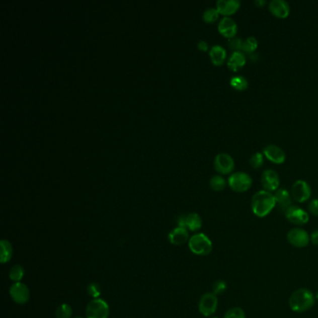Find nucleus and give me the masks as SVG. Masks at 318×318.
<instances>
[{"instance_id": "obj_1", "label": "nucleus", "mask_w": 318, "mask_h": 318, "mask_svg": "<svg viewBox=\"0 0 318 318\" xmlns=\"http://www.w3.org/2000/svg\"><path fill=\"white\" fill-rule=\"evenodd\" d=\"M275 206L274 194L264 190L256 192L251 200V209L258 217L267 216Z\"/></svg>"}, {"instance_id": "obj_2", "label": "nucleus", "mask_w": 318, "mask_h": 318, "mask_svg": "<svg viewBox=\"0 0 318 318\" xmlns=\"http://www.w3.org/2000/svg\"><path fill=\"white\" fill-rule=\"evenodd\" d=\"M315 296L307 288H299L289 298V306L293 312H304L310 310L315 302Z\"/></svg>"}, {"instance_id": "obj_3", "label": "nucleus", "mask_w": 318, "mask_h": 318, "mask_svg": "<svg viewBox=\"0 0 318 318\" xmlns=\"http://www.w3.org/2000/svg\"><path fill=\"white\" fill-rule=\"evenodd\" d=\"M189 248L193 254L207 256L213 250V244L209 237L204 233H196L190 238Z\"/></svg>"}, {"instance_id": "obj_4", "label": "nucleus", "mask_w": 318, "mask_h": 318, "mask_svg": "<svg viewBox=\"0 0 318 318\" xmlns=\"http://www.w3.org/2000/svg\"><path fill=\"white\" fill-rule=\"evenodd\" d=\"M253 183L252 178L245 172L232 173L228 179L229 188L235 192L248 191Z\"/></svg>"}, {"instance_id": "obj_5", "label": "nucleus", "mask_w": 318, "mask_h": 318, "mask_svg": "<svg viewBox=\"0 0 318 318\" xmlns=\"http://www.w3.org/2000/svg\"><path fill=\"white\" fill-rule=\"evenodd\" d=\"M86 317L108 318L109 315V306L106 300L93 299L86 307Z\"/></svg>"}, {"instance_id": "obj_6", "label": "nucleus", "mask_w": 318, "mask_h": 318, "mask_svg": "<svg viewBox=\"0 0 318 318\" xmlns=\"http://www.w3.org/2000/svg\"><path fill=\"white\" fill-rule=\"evenodd\" d=\"M214 167L220 175H229L234 171L235 163L228 153H218L214 160Z\"/></svg>"}, {"instance_id": "obj_7", "label": "nucleus", "mask_w": 318, "mask_h": 318, "mask_svg": "<svg viewBox=\"0 0 318 318\" xmlns=\"http://www.w3.org/2000/svg\"><path fill=\"white\" fill-rule=\"evenodd\" d=\"M291 196L299 204L305 203L312 196V189L304 180H297L291 188Z\"/></svg>"}, {"instance_id": "obj_8", "label": "nucleus", "mask_w": 318, "mask_h": 318, "mask_svg": "<svg viewBox=\"0 0 318 318\" xmlns=\"http://www.w3.org/2000/svg\"><path fill=\"white\" fill-rule=\"evenodd\" d=\"M217 305L218 299L216 295L213 292L205 293L199 301V311L203 315L208 317L216 312Z\"/></svg>"}, {"instance_id": "obj_9", "label": "nucleus", "mask_w": 318, "mask_h": 318, "mask_svg": "<svg viewBox=\"0 0 318 318\" xmlns=\"http://www.w3.org/2000/svg\"><path fill=\"white\" fill-rule=\"evenodd\" d=\"M10 295L13 301L17 304H26L30 299V290L28 286L22 282L14 283L11 286Z\"/></svg>"}, {"instance_id": "obj_10", "label": "nucleus", "mask_w": 318, "mask_h": 318, "mask_svg": "<svg viewBox=\"0 0 318 318\" xmlns=\"http://www.w3.org/2000/svg\"><path fill=\"white\" fill-rule=\"evenodd\" d=\"M287 241L295 248H305L310 243V236L304 229L294 228L287 233Z\"/></svg>"}, {"instance_id": "obj_11", "label": "nucleus", "mask_w": 318, "mask_h": 318, "mask_svg": "<svg viewBox=\"0 0 318 318\" xmlns=\"http://www.w3.org/2000/svg\"><path fill=\"white\" fill-rule=\"evenodd\" d=\"M286 219L297 226H303L309 221V214L297 205H291L285 212Z\"/></svg>"}, {"instance_id": "obj_12", "label": "nucleus", "mask_w": 318, "mask_h": 318, "mask_svg": "<svg viewBox=\"0 0 318 318\" xmlns=\"http://www.w3.org/2000/svg\"><path fill=\"white\" fill-rule=\"evenodd\" d=\"M261 185L264 191L269 192L277 191L280 186L279 175L273 169H266L261 175Z\"/></svg>"}, {"instance_id": "obj_13", "label": "nucleus", "mask_w": 318, "mask_h": 318, "mask_svg": "<svg viewBox=\"0 0 318 318\" xmlns=\"http://www.w3.org/2000/svg\"><path fill=\"white\" fill-rule=\"evenodd\" d=\"M217 29L220 35H222L224 38H228V39L235 38L238 32L237 24L235 21L231 19L230 17H223L218 23Z\"/></svg>"}, {"instance_id": "obj_14", "label": "nucleus", "mask_w": 318, "mask_h": 318, "mask_svg": "<svg viewBox=\"0 0 318 318\" xmlns=\"http://www.w3.org/2000/svg\"><path fill=\"white\" fill-rule=\"evenodd\" d=\"M263 155L266 159L275 165H282L286 162V153L275 145H268L263 148Z\"/></svg>"}, {"instance_id": "obj_15", "label": "nucleus", "mask_w": 318, "mask_h": 318, "mask_svg": "<svg viewBox=\"0 0 318 318\" xmlns=\"http://www.w3.org/2000/svg\"><path fill=\"white\" fill-rule=\"evenodd\" d=\"M216 10L224 17H229L238 12L241 7L239 0H218L216 3Z\"/></svg>"}, {"instance_id": "obj_16", "label": "nucleus", "mask_w": 318, "mask_h": 318, "mask_svg": "<svg viewBox=\"0 0 318 318\" xmlns=\"http://www.w3.org/2000/svg\"><path fill=\"white\" fill-rule=\"evenodd\" d=\"M269 11L274 17L285 19L290 13V7L285 0H272L269 3Z\"/></svg>"}, {"instance_id": "obj_17", "label": "nucleus", "mask_w": 318, "mask_h": 318, "mask_svg": "<svg viewBox=\"0 0 318 318\" xmlns=\"http://www.w3.org/2000/svg\"><path fill=\"white\" fill-rule=\"evenodd\" d=\"M274 199L276 206H278L279 210L282 212H286L291 205H292V196L289 191L285 189H278L274 192Z\"/></svg>"}, {"instance_id": "obj_18", "label": "nucleus", "mask_w": 318, "mask_h": 318, "mask_svg": "<svg viewBox=\"0 0 318 318\" xmlns=\"http://www.w3.org/2000/svg\"><path fill=\"white\" fill-rule=\"evenodd\" d=\"M168 240L172 245L181 246L190 241L189 229L183 227H177L171 230L168 234Z\"/></svg>"}, {"instance_id": "obj_19", "label": "nucleus", "mask_w": 318, "mask_h": 318, "mask_svg": "<svg viewBox=\"0 0 318 318\" xmlns=\"http://www.w3.org/2000/svg\"><path fill=\"white\" fill-rule=\"evenodd\" d=\"M247 64V56L243 51H234L229 55L227 65L229 70L238 72Z\"/></svg>"}, {"instance_id": "obj_20", "label": "nucleus", "mask_w": 318, "mask_h": 318, "mask_svg": "<svg viewBox=\"0 0 318 318\" xmlns=\"http://www.w3.org/2000/svg\"><path fill=\"white\" fill-rule=\"evenodd\" d=\"M209 56L212 64L219 66L222 65L227 59V51L220 45H214L209 50Z\"/></svg>"}, {"instance_id": "obj_21", "label": "nucleus", "mask_w": 318, "mask_h": 318, "mask_svg": "<svg viewBox=\"0 0 318 318\" xmlns=\"http://www.w3.org/2000/svg\"><path fill=\"white\" fill-rule=\"evenodd\" d=\"M203 220L197 213H190L186 215V229L191 231H197L202 228Z\"/></svg>"}, {"instance_id": "obj_22", "label": "nucleus", "mask_w": 318, "mask_h": 318, "mask_svg": "<svg viewBox=\"0 0 318 318\" xmlns=\"http://www.w3.org/2000/svg\"><path fill=\"white\" fill-rule=\"evenodd\" d=\"M0 261L1 263H7L12 260L13 256V247L12 243L6 239L1 240L0 242Z\"/></svg>"}, {"instance_id": "obj_23", "label": "nucleus", "mask_w": 318, "mask_h": 318, "mask_svg": "<svg viewBox=\"0 0 318 318\" xmlns=\"http://www.w3.org/2000/svg\"><path fill=\"white\" fill-rule=\"evenodd\" d=\"M229 84L233 89L238 92H244L248 88V80L245 76H232L229 81Z\"/></svg>"}, {"instance_id": "obj_24", "label": "nucleus", "mask_w": 318, "mask_h": 318, "mask_svg": "<svg viewBox=\"0 0 318 318\" xmlns=\"http://www.w3.org/2000/svg\"><path fill=\"white\" fill-rule=\"evenodd\" d=\"M258 46H259V42H258L257 38L255 37H248V38L244 39L242 51L245 54L253 53L258 49Z\"/></svg>"}, {"instance_id": "obj_25", "label": "nucleus", "mask_w": 318, "mask_h": 318, "mask_svg": "<svg viewBox=\"0 0 318 318\" xmlns=\"http://www.w3.org/2000/svg\"><path fill=\"white\" fill-rule=\"evenodd\" d=\"M9 275H10L11 280L14 282V283L21 282V280H22V279L24 278V276H25V269H24L23 266L19 265V264L14 265V266L11 268Z\"/></svg>"}, {"instance_id": "obj_26", "label": "nucleus", "mask_w": 318, "mask_h": 318, "mask_svg": "<svg viewBox=\"0 0 318 318\" xmlns=\"http://www.w3.org/2000/svg\"><path fill=\"white\" fill-rule=\"evenodd\" d=\"M211 189L215 191H221L226 188L227 181L221 176H214L212 177L209 181Z\"/></svg>"}, {"instance_id": "obj_27", "label": "nucleus", "mask_w": 318, "mask_h": 318, "mask_svg": "<svg viewBox=\"0 0 318 318\" xmlns=\"http://www.w3.org/2000/svg\"><path fill=\"white\" fill-rule=\"evenodd\" d=\"M219 13L215 8H208L203 13V20L207 24H213L218 20Z\"/></svg>"}, {"instance_id": "obj_28", "label": "nucleus", "mask_w": 318, "mask_h": 318, "mask_svg": "<svg viewBox=\"0 0 318 318\" xmlns=\"http://www.w3.org/2000/svg\"><path fill=\"white\" fill-rule=\"evenodd\" d=\"M72 314V307L67 303H62L61 305L58 306L55 312V315L57 318H71Z\"/></svg>"}, {"instance_id": "obj_29", "label": "nucleus", "mask_w": 318, "mask_h": 318, "mask_svg": "<svg viewBox=\"0 0 318 318\" xmlns=\"http://www.w3.org/2000/svg\"><path fill=\"white\" fill-rule=\"evenodd\" d=\"M263 163H264V155L261 152L254 153L249 160L250 166L254 169L261 168V166H263Z\"/></svg>"}, {"instance_id": "obj_30", "label": "nucleus", "mask_w": 318, "mask_h": 318, "mask_svg": "<svg viewBox=\"0 0 318 318\" xmlns=\"http://www.w3.org/2000/svg\"><path fill=\"white\" fill-rule=\"evenodd\" d=\"M87 293L93 299H99L102 293V288L97 283H91L89 286H87Z\"/></svg>"}, {"instance_id": "obj_31", "label": "nucleus", "mask_w": 318, "mask_h": 318, "mask_svg": "<svg viewBox=\"0 0 318 318\" xmlns=\"http://www.w3.org/2000/svg\"><path fill=\"white\" fill-rule=\"evenodd\" d=\"M224 318H246V313L241 308L233 307L226 312Z\"/></svg>"}, {"instance_id": "obj_32", "label": "nucleus", "mask_w": 318, "mask_h": 318, "mask_svg": "<svg viewBox=\"0 0 318 318\" xmlns=\"http://www.w3.org/2000/svg\"><path fill=\"white\" fill-rule=\"evenodd\" d=\"M213 293L215 295H221L227 290V283L224 280H217L213 284L212 286Z\"/></svg>"}, {"instance_id": "obj_33", "label": "nucleus", "mask_w": 318, "mask_h": 318, "mask_svg": "<svg viewBox=\"0 0 318 318\" xmlns=\"http://www.w3.org/2000/svg\"><path fill=\"white\" fill-rule=\"evenodd\" d=\"M243 40L242 38H235L229 39V42H228V46H229V49L232 51V52L234 51H242Z\"/></svg>"}, {"instance_id": "obj_34", "label": "nucleus", "mask_w": 318, "mask_h": 318, "mask_svg": "<svg viewBox=\"0 0 318 318\" xmlns=\"http://www.w3.org/2000/svg\"><path fill=\"white\" fill-rule=\"evenodd\" d=\"M308 209L313 216H318V199H313L308 205Z\"/></svg>"}, {"instance_id": "obj_35", "label": "nucleus", "mask_w": 318, "mask_h": 318, "mask_svg": "<svg viewBox=\"0 0 318 318\" xmlns=\"http://www.w3.org/2000/svg\"><path fill=\"white\" fill-rule=\"evenodd\" d=\"M197 47L198 49L202 51H208V48H209L208 43L205 40H200L198 42Z\"/></svg>"}, {"instance_id": "obj_36", "label": "nucleus", "mask_w": 318, "mask_h": 318, "mask_svg": "<svg viewBox=\"0 0 318 318\" xmlns=\"http://www.w3.org/2000/svg\"><path fill=\"white\" fill-rule=\"evenodd\" d=\"M310 239H311V242H312L313 245L318 246V229L317 230H314V231L312 232V234H311V237H310Z\"/></svg>"}, {"instance_id": "obj_37", "label": "nucleus", "mask_w": 318, "mask_h": 318, "mask_svg": "<svg viewBox=\"0 0 318 318\" xmlns=\"http://www.w3.org/2000/svg\"><path fill=\"white\" fill-rule=\"evenodd\" d=\"M266 0H255L254 4L255 6L258 7V8H263V7L266 5Z\"/></svg>"}, {"instance_id": "obj_38", "label": "nucleus", "mask_w": 318, "mask_h": 318, "mask_svg": "<svg viewBox=\"0 0 318 318\" xmlns=\"http://www.w3.org/2000/svg\"><path fill=\"white\" fill-rule=\"evenodd\" d=\"M315 299H317L318 300V291L317 293H316V295H315Z\"/></svg>"}, {"instance_id": "obj_39", "label": "nucleus", "mask_w": 318, "mask_h": 318, "mask_svg": "<svg viewBox=\"0 0 318 318\" xmlns=\"http://www.w3.org/2000/svg\"><path fill=\"white\" fill-rule=\"evenodd\" d=\"M211 318H217V317H211Z\"/></svg>"}, {"instance_id": "obj_40", "label": "nucleus", "mask_w": 318, "mask_h": 318, "mask_svg": "<svg viewBox=\"0 0 318 318\" xmlns=\"http://www.w3.org/2000/svg\"><path fill=\"white\" fill-rule=\"evenodd\" d=\"M76 318H82V317H76Z\"/></svg>"}]
</instances>
